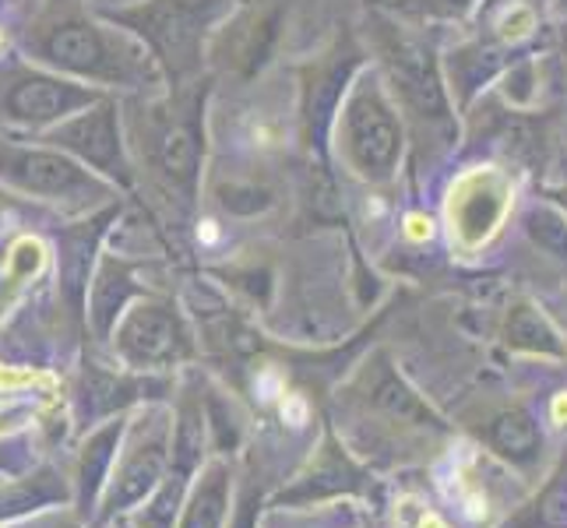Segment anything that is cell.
I'll use <instances>...</instances> for the list:
<instances>
[{"instance_id": "obj_15", "label": "cell", "mask_w": 567, "mask_h": 528, "mask_svg": "<svg viewBox=\"0 0 567 528\" xmlns=\"http://www.w3.org/2000/svg\"><path fill=\"white\" fill-rule=\"evenodd\" d=\"M64 497H68V490H64L61 476H56L53 468H39L32 479L8 483L4 490H0V521L39 511V507L56 504V500H64Z\"/></svg>"}, {"instance_id": "obj_11", "label": "cell", "mask_w": 567, "mask_h": 528, "mask_svg": "<svg viewBox=\"0 0 567 528\" xmlns=\"http://www.w3.org/2000/svg\"><path fill=\"white\" fill-rule=\"evenodd\" d=\"M163 465H166V423L163 416H152L142 434L131 441L121 465H116V476L110 479L106 490V511H124V507L138 504L159 483Z\"/></svg>"}, {"instance_id": "obj_4", "label": "cell", "mask_w": 567, "mask_h": 528, "mask_svg": "<svg viewBox=\"0 0 567 528\" xmlns=\"http://www.w3.org/2000/svg\"><path fill=\"white\" fill-rule=\"evenodd\" d=\"M103 100L100 89L78 85L71 77L11 68L0 74V116L25 127L64 124L68 116L82 113Z\"/></svg>"}, {"instance_id": "obj_14", "label": "cell", "mask_w": 567, "mask_h": 528, "mask_svg": "<svg viewBox=\"0 0 567 528\" xmlns=\"http://www.w3.org/2000/svg\"><path fill=\"white\" fill-rule=\"evenodd\" d=\"M121 434H124V423L113 420L85 441L82 462H78V497H82V504H89L95 497V490L103 486L110 465H113V455H116V444H121Z\"/></svg>"}, {"instance_id": "obj_17", "label": "cell", "mask_w": 567, "mask_h": 528, "mask_svg": "<svg viewBox=\"0 0 567 528\" xmlns=\"http://www.w3.org/2000/svg\"><path fill=\"white\" fill-rule=\"evenodd\" d=\"M353 64H357V56H346V61H336L315 74V85H310V100H307V131L310 134L321 131L328 116L342 103V89L349 82V68Z\"/></svg>"}, {"instance_id": "obj_20", "label": "cell", "mask_w": 567, "mask_h": 528, "mask_svg": "<svg viewBox=\"0 0 567 528\" xmlns=\"http://www.w3.org/2000/svg\"><path fill=\"white\" fill-rule=\"evenodd\" d=\"M202 437H205V420H202V405L187 398L181 408V423H177V444H173V458H177L181 473H190L202 458Z\"/></svg>"}, {"instance_id": "obj_19", "label": "cell", "mask_w": 567, "mask_h": 528, "mask_svg": "<svg viewBox=\"0 0 567 528\" xmlns=\"http://www.w3.org/2000/svg\"><path fill=\"white\" fill-rule=\"evenodd\" d=\"M131 297V279L121 265H106L100 271V279H95V289H92V324L100 331V339L110 335V328L116 324V314L124 310Z\"/></svg>"}, {"instance_id": "obj_10", "label": "cell", "mask_w": 567, "mask_h": 528, "mask_svg": "<svg viewBox=\"0 0 567 528\" xmlns=\"http://www.w3.org/2000/svg\"><path fill=\"white\" fill-rule=\"evenodd\" d=\"M202 106L190 103L184 113H166L159 124L148 134V152L152 163L159 166V173L173 187H181L184 194H194L202 173Z\"/></svg>"}, {"instance_id": "obj_32", "label": "cell", "mask_w": 567, "mask_h": 528, "mask_svg": "<svg viewBox=\"0 0 567 528\" xmlns=\"http://www.w3.org/2000/svg\"><path fill=\"white\" fill-rule=\"evenodd\" d=\"M8 201H11V198H8L4 190H0V219H4V211H8Z\"/></svg>"}, {"instance_id": "obj_18", "label": "cell", "mask_w": 567, "mask_h": 528, "mask_svg": "<svg viewBox=\"0 0 567 528\" xmlns=\"http://www.w3.org/2000/svg\"><path fill=\"white\" fill-rule=\"evenodd\" d=\"M491 444L504 458L525 465V462H533L536 452H539V429H536V423L529 416L522 413V408H512V413H504V416L494 420Z\"/></svg>"}, {"instance_id": "obj_33", "label": "cell", "mask_w": 567, "mask_h": 528, "mask_svg": "<svg viewBox=\"0 0 567 528\" xmlns=\"http://www.w3.org/2000/svg\"><path fill=\"white\" fill-rule=\"evenodd\" d=\"M4 465H11V458H8V452H4V447H0V468H4Z\"/></svg>"}, {"instance_id": "obj_2", "label": "cell", "mask_w": 567, "mask_h": 528, "mask_svg": "<svg viewBox=\"0 0 567 528\" xmlns=\"http://www.w3.org/2000/svg\"><path fill=\"white\" fill-rule=\"evenodd\" d=\"M0 184L64 208H92L113 194V187L89 173V166L78 163L74 155L61 148H29L11 142H0Z\"/></svg>"}, {"instance_id": "obj_31", "label": "cell", "mask_w": 567, "mask_h": 528, "mask_svg": "<svg viewBox=\"0 0 567 528\" xmlns=\"http://www.w3.org/2000/svg\"><path fill=\"white\" fill-rule=\"evenodd\" d=\"M416 528H447V525H444V521H441L437 515H423Z\"/></svg>"}, {"instance_id": "obj_34", "label": "cell", "mask_w": 567, "mask_h": 528, "mask_svg": "<svg viewBox=\"0 0 567 528\" xmlns=\"http://www.w3.org/2000/svg\"><path fill=\"white\" fill-rule=\"evenodd\" d=\"M564 56H567V29H564Z\"/></svg>"}, {"instance_id": "obj_24", "label": "cell", "mask_w": 567, "mask_h": 528, "mask_svg": "<svg viewBox=\"0 0 567 528\" xmlns=\"http://www.w3.org/2000/svg\"><path fill=\"white\" fill-rule=\"evenodd\" d=\"M504 95L512 103H529V95H533V61H522L518 68L507 71L504 77Z\"/></svg>"}, {"instance_id": "obj_1", "label": "cell", "mask_w": 567, "mask_h": 528, "mask_svg": "<svg viewBox=\"0 0 567 528\" xmlns=\"http://www.w3.org/2000/svg\"><path fill=\"white\" fill-rule=\"evenodd\" d=\"M39 53L56 71L89 77V82H106V85L142 82V77L152 74L145 46H138L124 32L82 22V18L53 25L43 35V43H39Z\"/></svg>"}, {"instance_id": "obj_13", "label": "cell", "mask_w": 567, "mask_h": 528, "mask_svg": "<svg viewBox=\"0 0 567 528\" xmlns=\"http://www.w3.org/2000/svg\"><path fill=\"white\" fill-rule=\"evenodd\" d=\"M504 342L512 349H518V352H533V356H560V352H564L557 328L529 303H518L512 314H507Z\"/></svg>"}, {"instance_id": "obj_27", "label": "cell", "mask_w": 567, "mask_h": 528, "mask_svg": "<svg viewBox=\"0 0 567 528\" xmlns=\"http://www.w3.org/2000/svg\"><path fill=\"white\" fill-rule=\"evenodd\" d=\"M18 528H82L71 515H43V518H35V521H25V525H18Z\"/></svg>"}, {"instance_id": "obj_29", "label": "cell", "mask_w": 567, "mask_h": 528, "mask_svg": "<svg viewBox=\"0 0 567 528\" xmlns=\"http://www.w3.org/2000/svg\"><path fill=\"white\" fill-rule=\"evenodd\" d=\"M550 416H554V423H557V426H567V391H560V395L554 398Z\"/></svg>"}, {"instance_id": "obj_22", "label": "cell", "mask_w": 567, "mask_h": 528, "mask_svg": "<svg viewBox=\"0 0 567 528\" xmlns=\"http://www.w3.org/2000/svg\"><path fill=\"white\" fill-rule=\"evenodd\" d=\"M525 229H529V237L543 247L557 253V258H567V219L550 208V205H536L529 215H525Z\"/></svg>"}, {"instance_id": "obj_9", "label": "cell", "mask_w": 567, "mask_h": 528, "mask_svg": "<svg viewBox=\"0 0 567 528\" xmlns=\"http://www.w3.org/2000/svg\"><path fill=\"white\" fill-rule=\"evenodd\" d=\"M187 349V335L173 307L159 300H145L116 328V352L131 366H163L181 360Z\"/></svg>"}, {"instance_id": "obj_30", "label": "cell", "mask_w": 567, "mask_h": 528, "mask_svg": "<svg viewBox=\"0 0 567 528\" xmlns=\"http://www.w3.org/2000/svg\"><path fill=\"white\" fill-rule=\"evenodd\" d=\"M282 416H286L292 426H300V423L307 420V408H303V402H289V405H282Z\"/></svg>"}, {"instance_id": "obj_6", "label": "cell", "mask_w": 567, "mask_h": 528, "mask_svg": "<svg viewBox=\"0 0 567 528\" xmlns=\"http://www.w3.org/2000/svg\"><path fill=\"white\" fill-rule=\"evenodd\" d=\"M47 142L74 155L78 163L92 166L95 173L110 176L121 187L131 184V163L121 138V116H116V106L110 100H100L95 106L68 116L64 124H56L47 134Z\"/></svg>"}, {"instance_id": "obj_8", "label": "cell", "mask_w": 567, "mask_h": 528, "mask_svg": "<svg viewBox=\"0 0 567 528\" xmlns=\"http://www.w3.org/2000/svg\"><path fill=\"white\" fill-rule=\"evenodd\" d=\"M512 208V184L497 169H473L447 194V226L462 250H476L494 237Z\"/></svg>"}, {"instance_id": "obj_12", "label": "cell", "mask_w": 567, "mask_h": 528, "mask_svg": "<svg viewBox=\"0 0 567 528\" xmlns=\"http://www.w3.org/2000/svg\"><path fill=\"white\" fill-rule=\"evenodd\" d=\"M363 384H367V391H370V402H374L378 408H384V413H391V416H402V420H416V423H430L434 416H430V408L413 395V391L405 387V381L391 370L384 360H378L374 366L367 370L363 374Z\"/></svg>"}, {"instance_id": "obj_25", "label": "cell", "mask_w": 567, "mask_h": 528, "mask_svg": "<svg viewBox=\"0 0 567 528\" xmlns=\"http://www.w3.org/2000/svg\"><path fill=\"white\" fill-rule=\"evenodd\" d=\"M402 8L416 14H434V18H455L473 8V0H402Z\"/></svg>"}, {"instance_id": "obj_23", "label": "cell", "mask_w": 567, "mask_h": 528, "mask_svg": "<svg viewBox=\"0 0 567 528\" xmlns=\"http://www.w3.org/2000/svg\"><path fill=\"white\" fill-rule=\"evenodd\" d=\"M215 194H219V205L233 215H258L271 205V190L258 187V184L233 180V184H223Z\"/></svg>"}, {"instance_id": "obj_5", "label": "cell", "mask_w": 567, "mask_h": 528, "mask_svg": "<svg viewBox=\"0 0 567 528\" xmlns=\"http://www.w3.org/2000/svg\"><path fill=\"white\" fill-rule=\"evenodd\" d=\"M378 46L384 53L391 82L399 89V100L409 106V113L420 116V121H434V124L447 121V92L441 82L434 50H430L423 39L409 35L395 25L378 29Z\"/></svg>"}, {"instance_id": "obj_7", "label": "cell", "mask_w": 567, "mask_h": 528, "mask_svg": "<svg viewBox=\"0 0 567 528\" xmlns=\"http://www.w3.org/2000/svg\"><path fill=\"white\" fill-rule=\"evenodd\" d=\"M113 18L131 29H138L152 43V50L159 53L177 74L198 64L205 8L194 4V0H152V4L121 11Z\"/></svg>"}, {"instance_id": "obj_16", "label": "cell", "mask_w": 567, "mask_h": 528, "mask_svg": "<svg viewBox=\"0 0 567 528\" xmlns=\"http://www.w3.org/2000/svg\"><path fill=\"white\" fill-rule=\"evenodd\" d=\"M226 494H229V476L226 465H208L202 486L194 490L187 511H184V525L181 528H223L226 518Z\"/></svg>"}, {"instance_id": "obj_26", "label": "cell", "mask_w": 567, "mask_h": 528, "mask_svg": "<svg viewBox=\"0 0 567 528\" xmlns=\"http://www.w3.org/2000/svg\"><path fill=\"white\" fill-rule=\"evenodd\" d=\"M536 25V14L529 11V8H515V11H507L501 22H497V29H501V35L504 39H522V35H529V29Z\"/></svg>"}, {"instance_id": "obj_3", "label": "cell", "mask_w": 567, "mask_h": 528, "mask_svg": "<svg viewBox=\"0 0 567 528\" xmlns=\"http://www.w3.org/2000/svg\"><path fill=\"white\" fill-rule=\"evenodd\" d=\"M339 138L349 166H353L363 180L381 184L391 180V173L399 169L402 159V124L395 116V106L388 103V95L378 89L374 77L349 92L342 121H339Z\"/></svg>"}, {"instance_id": "obj_28", "label": "cell", "mask_w": 567, "mask_h": 528, "mask_svg": "<svg viewBox=\"0 0 567 528\" xmlns=\"http://www.w3.org/2000/svg\"><path fill=\"white\" fill-rule=\"evenodd\" d=\"M405 226H409V237H416V240L430 237V219H423V215H409Z\"/></svg>"}, {"instance_id": "obj_21", "label": "cell", "mask_w": 567, "mask_h": 528, "mask_svg": "<svg viewBox=\"0 0 567 528\" xmlns=\"http://www.w3.org/2000/svg\"><path fill=\"white\" fill-rule=\"evenodd\" d=\"M494 68H497L494 50H458V53H452V77H455V89L462 95V103L494 74Z\"/></svg>"}]
</instances>
